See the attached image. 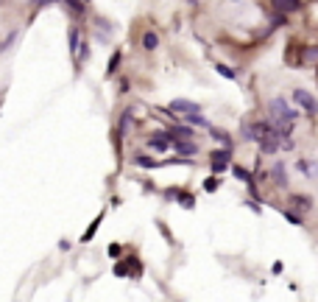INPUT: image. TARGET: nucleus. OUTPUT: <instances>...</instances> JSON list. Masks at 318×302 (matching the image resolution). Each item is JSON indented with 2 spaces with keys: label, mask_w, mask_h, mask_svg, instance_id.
Returning <instances> with one entry per match:
<instances>
[{
  "label": "nucleus",
  "mask_w": 318,
  "mask_h": 302,
  "mask_svg": "<svg viewBox=\"0 0 318 302\" xmlns=\"http://www.w3.org/2000/svg\"><path fill=\"white\" fill-rule=\"evenodd\" d=\"M168 109L173 112V115H190V112H204V107H201L198 101H190V98H173Z\"/></svg>",
  "instance_id": "20e7f679"
},
{
  "label": "nucleus",
  "mask_w": 318,
  "mask_h": 302,
  "mask_svg": "<svg viewBox=\"0 0 318 302\" xmlns=\"http://www.w3.org/2000/svg\"><path fill=\"white\" fill-rule=\"evenodd\" d=\"M59 3L70 9V14H76V17H81V14H84V9H87L84 0H59Z\"/></svg>",
  "instance_id": "dca6fc26"
},
{
  "label": "nucleus",
  "mask_w": 318,
  "mask_h": 302,
  "mask_svg": "<svg viewBox=\"0 0 318 302\" xmlns=\"http://www.w3.org/2000/svg\"><path fill=\"white\" fill-rule=\"evenodd\" d=\"M132 163L140 165V168H159V163H156L154 157H148V154H134Z\"/></svg>",
  "instance_id": "f3484780"
},
{
  "label": "nucleus",
  "mask_w": 318,
  "mask_h": 302,
  "mask_svg": "<svg viewBox=\"0 0 318 302\" xmlns=\"http://www.w3.org/2000/svg\"><path fill=\"white\" fill-rule=\"evenodd\" d=\"M176 202H179L184 210H193V207H196V196H193L190 190H179V193H176Z\"/></svg>",
  "instance_id": "a211bd4d"
},
{
  "label": "nucleus",
  "mask_w": 318,
  "mask_h": 302,
  "mask_svg": "<svg viewBox=\"0 0 318 302\" xmlns=\"http://www.w3.org/2000/svg\"><path fill=\"white\" fill-rule=\"evenodd\" d=\"M170 145H173L176 154H181V157H196V154H198V143H196V137H190V140H173Z\"/></svg>",
  "instance_id": "423d86ee"
},
{
  "label": "nucleus",
  "mask_w": 318,
  "mask_h": 302,
  "mask_svg": "<svg viewBox=\"0 0 318 302\" xmlns=\"http://www.w3.org/2000/svg\"><path fill=\"white\" fill-rule=\"evenodd\" d=\"M207 132H210V137H212V140H218L221 145H226V148H234V137L226 132V129H215V126H210Z\"/></svg>",
  "instance_id": "9b49d317"
},
{
  "label": "nucleus",
  "mask_w": 318,
  "mask_h": 302,
  "mask_svg": "<svg viewBox=\"0 0 318 302\" xmlns=\"http://www.w3.org/2000/svg\"><path fill=\"white\" fill-rule=\"evenodd\" d=\"M36 9H45V6H53V3H59V0H31Z\"/></svg>",
  "instance_id": "c756f323"
},
{
  "label": "nucleus",
  "mask_w": 318,
  "mask_h": 302,
  "mask_svg": "<svg viewBox=\"0 0 318 302\" xmlns=\"http://www.w3.org/2000/svg\"><path fill=\"white\" fill-rule=\"evenodd\" d=\"M282 272H285V263L282 260H276L274 266H271V274H282Z\"/></svg>",
  "instance_id": "7c9ffc66"
},
{
  "label": "nucleus",
  "mask_w": 318,
  "mask_h": 302,
  "mask_svg": "<svg viewBox=\"0 0 318 302\" xmlns=\"http://www.w3.org/2000/svg\"><path fill=\"white\" fill-rule=\"evenodd\" d=\"M215 73H218V76H223V79H229V81L237 79V70L229 67V65H223V62H218V65H215Z\"/></svg>",
  "instance_id": "412c9836"
},
{
  "label": "nucleus",
  "mask_w": 318,
  "mask_h": 302,
  "mask_svg": "<svg viewBox=\"0 0 318 302\" xmlns=\"http://www.w3.org/2000/svg\"><path fill=\"white\" fill-rule=\"evenodd\" d=\"M145 145L148 148H154V151H159V154H165V151L170 148V140L165 137V134H159V132H154L148 140H145Z\"/></svg>",
  "instance_id": "6e6552de"
},
{
  "label": "nucleus",
  "mask_w": 318,
  "mask_h": 302,
  "mask_svg": "<svg viewBox=\"0 0 318 302\" xmlns=\"http://www.w3.org/2000/svg\"><path fill=\"white\" fill-rule=\"evenodd\" d=\"M301 3L304 0H271L274 12H282V14H296L301 9Z\"/></svg>",
  "instance_id": "0eeeda50"
},
{
  "label": "nucleus",
  "mask_w": 318,
  "mask_h": 302,
  "mask_svg": "<svg viewBox=\"0 0 318 302\" xmlns=\"http://www.w3.org/2000/svg\"><path fill=\"white\" fill-rule=\"evenodd\" d=\"M17 36H20V34H17V31H12V34H9V36H6V39H3V42H0V54H6V51H9V48H12V45H14V42H17Z\"/></svg>",
  "instance_id": "a878e982"
},
{
  "label": "nucleus",
  "mask_w": 318,
  "mask_h": 302,
  "mask_svg": "<svg viewBox=\"0 0 318 302\" xmlns=\"http://www.w3.org/2000/svg\"><path fill=\"white\" fill-rule=\"evenodd\" d=\"M296 168H299L301 174L307 176V179H315V176H318V163H307V160H299V163H296Z\"/></svg>",
  "instance_id": "4468645a"
},
{
  "label": "nucleus",
  "mask_w": 318,
  "mask_h": 302,
  "mask_svg": "<svg viewBox=\"0 0 318 302\" xmlns=\"http://www.w3.org/2000/svg\"><path fill=\"white\" fill-rule=\"evenodd\" d=\"M143 48L145 51H156V48H159V36H156L154 31H145V34H143Z\"/></svg>",
  "instance_id": "aec40b11"
},
{
  "label": "nucleus",
  "mask_w": 318,
  "mask_h": 302,
  "mask_svg": "<svg viewBox=\"0 0 318 302\" xmlns=\"http://www.w3.org/2000/svg\"><path fill=\"white\" fill-rule=\"evenodd\" d=\"M268 179L274 182L279 190H285V187H288V165H285L282 160H276V163L271 165V171H268Z\"/></svg>",
  "instance_id": "39448f33"
},
{
  "label": "nucleus",
  "mask_w": 318,
  "mask_h": 302,
  "mask_svg": "<svg viewBox=\"0 0 318 302\" xmlns=\"http://www.w3.org/2000/svg\"><path fill=\"white\" fill-rule=\"evenodd\" d=\"M184 118V123H190V126H201V129H210V121H207L201 112H190V115H181Z\"/></svg>",
  "instance_id": "2eb2a0df"
},
{
  "label": "nucleus",
  "mask_w": 318,
  "mask_h": 302,
  "mask_svg": "<svg viewBox=\"0 0 318 302\" xmlns=\"http://www.w3.org/2000/svg\"><path fill=\"white\" fill-rule=\"evenodd\" d=\"M81 39H84V36H81V28H78V25H70V28H67V48H70V56L78 54Z\"/></svg>",
  "instance_id": "9d476101"
},
{
  "label": "nucleus",
  "mask_w": 318,
  "mask_h": 302,
  "mask_svg": "<svg viewBox=\"0 0 318 302\" xmlns=\"http://www.w3.org/2000/svg\"><path fill=\"white\" fill-rule=\"evenodd\" d=\"M285 213V221L293 224V227H301L304 224V218H301V213H293V210H282Z\"/></svg>",
  "instance_id": "393cba45"
},
{
  "label": "nucleus",
  "mask_w": 318,
  "mask_h": 302,
  "mask_svg": "<svg viewBox=\"0 0 318 302\" xmlns=\"http://www.w3.org/2000/svg\"><path fill=\"white\" fill-rule=\"evenodd\" d=\"M132 123H134V109L126 107V109H123V115H120V121H117V134H120V137L132 134V132H129V129H132Z\"/></svg>",
  "instance_id": "1a4fd4ad"
},
{
  "label": "nucleus",
  "mask_w": 318,
  "mask_h": 302,
  "mask_svg": "<svg viewBox=\"0 0 318 302\" xmlns=\"http://www.w3.org/2000/svg\"><path fill=\"white\" fill-rule=\"evenodd\" d=\"M285 25H288V14H282V12L271 14V28H285Z\"/></svg>",
  "instance_id": "b1692460"
},
{
  "label": "nucleus",
  "mask_w": 318,
  "mask_h": 302,
  "mask_svg": "<svg viewBox=\"0 0 318 302\" xmlns=\"http://www.w3.org/2000/svg\"><path fill=\"white\" fill-rule=\"evenodd\" d=\"M106 252H109V258H120V255H123V249L117 246V243H112V246H109Z\"/></svg>",
  "instance_id": "c85d7f7f"
},
{
  "label": "nucleus",
  "mask_w": 318,
  "mask_h": 302,
  "mask_svg": "<svg viewBox=\"0 0 318 302\" xmlns=\"http://www.w3.org/2000/svg\"><path fill=\"white\" fill-rule=\"evenodd\" d=\"M290 205L296 207L299 213H307V210H312V199L307 193H293L290 196Z\"/></svg>",
  "instance_id": "f8f14e48"
},
{
  "label": "nucleus",
  "mask_w": 318,
  "mask_h": 302,
  "mask_svg": "<svg viewBox=\"0 0 318 302\" xmlns=\"http://www.w3.org/2000/svg\"><path fill=\"white\" fill-rule=\"evenodd\" d=\"M120 62H123V54H120V51H114V54H112V59H109V65H106V79H112L114 73H117Z\"/></svg>",
  "instance_id": "6ab92c4d"
},
{
  "label": "nucleus",
  "mask_w": 318,
  "mask_h": 302,
  "mask_svg": "<svg viewBox=\"0 0 318 302\" xmlns=\"http://www.w3.org/2000/svg\"><path fill=\"white\" fill-rule=\"evenodd\" d=\"M112 272L117 274V277H132V263H129V260H117Z\"/></svg>",
  "instance_id": "4be33fe9"
},
{
  "label": "nucleus",
  "mask_w": 318,
  "mask_h": 302,
  "mask_svg": "<svg viewBox=\"0 0 318 302\" xmlns=\"http://www.w3.org/2000/svg\"><path fill=\"white\" fill-rule=\"evenodd\" d=\"M95 28H101L103 34H112V31H114V25H112V23H106L103 17H95Z\"/></svg>",
  "instance_id": "cd10ccee"
},
{
  "label": "nucleus",
  "mask_w": 318,
  "mask_h": 302,
  "mask_svg": "<svg viewBox=\"0 0 318 302\" xmlns=\"http://www.w3.org/2000/svg\"><path fill=\"white\" fill-rule=\"evenodd\" d=\"M232 3H237V0H232Z\"/></svg>",
  "instance_id": "f704fd0d"
},
{
  "label": "nucleus",
  "mask_w": 318,
  "mask_h": 302,
  "mask_svg": "<svg viewBox=\"0 0 318 302\" xmlns=\"http://www.w3.org/2000/svg\"><path fill=\"white\" fill-rule=\"evenodd\" d=\"M229 171H232V176H237V179H240V182H246V185L257 182V179H254V174H251V171H246L243 165H237V163H232V165H229Z\"/></svg>",
  "instance_id": "ddd939ff"
},
{
  "label": "nucleus",
  "mask_w": 318,
  "mask_h": 302,
  "mask_svg": "<svg viewBox=\"0 0 318 302\" xmlns=\"http://www.w3.org/2000/svg\"><path fill=\"white\" fill-rule=\"evenodd\" d=\"M232 151L234 148H226V145H223V148H212L210 151V171L215 176H221V174H226V171H229V165H232Z\"/></svg>",
  "instance_id": "f03ea898"
},
{
  "label": "nucleus",
  "mask_w": 318,
  "mask_h": 302,
  "mask_svg": "<svg viewBox=\"0 0 318 302\" xmlns=\"http://www.w3.org/2000/svg\"><path fill=\"white\" fill-rule=\"evenodd\" d=\"M120 92H129V79H120Z\"/></svg>",
  "instance_id": "473e14b6"
},
{
  "label": "nucleus",
  "mask_w": 318,
  "mask_h": 302,
  "mask_svg": "<svg viewBox=\"0 0 318 302\" xmlns=\"http://www.w3.org/2000/svg\"><path fill=\"white\" fill-rule=\"evenodd\" d=\"M218 187H221V182H218V176H207V179H204V190H207V193H215Z\"/></svg>",
  "instance_id": "bb28decb"
},
{
  "label": "nucleus",
  "mask_w": 318,
  "mask_h": 302,
  "mask_svg": "<svg viewBox=\"0 0 318 302\" xmlns=\"http://www.w3.org/2000/svg\"><path fill=\"white\" fill-rule=\"evenodd\" d=\"M246 207H248V210H254V213H263V207H260L257 202H251V199L246 202Z\"/></svg>",
  "instance_id": "2f4dec72"
},
{
  "label": "nucleus",
  "mask_w": 318,
  "mask_h": 302,
  "mask_svg": "<svg viewBox=\"0 0 318 302\" xmlns=\"http://www.w3.org/2000/svg\"><path fill=\"white\" fill-rule=\"evenodd\" d=\"M101 221H103V213H101V216H98V218H95V221H92V224H90V230H87V232H84V235H81V243L92 241V235H95V232H98V227H101Z\"/></svg>",
  "instance_id": "5701e85b"
},
{
  "label": "nucleus",
  "mask_w": 318,
  "mask_h": 302,
  "mask_svg": "<svg viewBox=\"0 0 318 302\" xmlns=\"http://www.w3.org/2000/svg\"><path fill=\"white\" fill-rule=\"evenodd\" d=\"M293 104L304 112V115H310V118H318V98L312 95V92H307V90H301V87H296L293 90Z\"/></svg>",
  "instance_id": "7ed1b4c3"
},
{
  "label": "nucleus",
  "mask_w": 318,
  "mask_h": 302,
  "mask_svg": "<svg viewBox=\"0 0 318 302\" xmlns=\"http://www.w3.org/2000/svg\"><path fill=\"white\" fill-rule=\"evenodd\" d=\"M268 112L274 121H288V123H296L299 121V109H290V104L285 101L282 95H276L268 101Z\"/></svg>",
  "instance_id": "f257e3e1"
},
{
  "label": "nucleus",
  "mask_w": 318,
  "mask_h": 302,
  "mask_svg": "<svg viewBox=\"0 0 318 302\" xmlns=\"http://www.w3.org/2000/svg\"><path fill=\"white\" fill-rule=\"evenodd\" d=\"M84 3H90V0H84Z\"/></svg>",
  "instance_id": "72a5a7b5"
}]
</instances>
